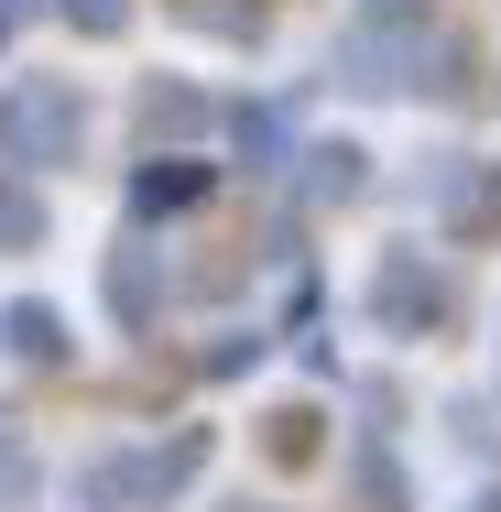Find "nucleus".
I'll use <instances>...</instances> for the list:
<instances>
[{
	"label": "nucleus",
	"mask_w": 501,
	"mask_h": 512,
	"mask_svg": "<svg viewBox=\"0 0 501 512\" xmlns=\"http://www.w3.org/2000/svg\"><path fill=\"white\" fill-rule=\"evenodd\" d=\"M66 142H77V99H66V88L0 99V153H11V164H44V153H66Z\"/></svg>",
	"instance_id": "1"
},
{
	"label": "nucleus",
	"mask_w": 501,
	"mask_h": 512,
	"mask_svg": "<svg viewBox=\"0 0 501 512\" xmlns=\"http://www.w3.org/2000/svg\"><path fill=\"white\" fill-rule=\"evenodd\" d=\"M382 306H393V316H436V306H447V284L414 273V262H393V273H382Z\"/></svg>",
	"instance_id": "2"
},
{
	"label": "nucleus",
	"mask_w": 501,
	"mask_h": 512,
	"mask_svg": "<svg viewBox=\"0 0 501 512\" xmlns=\"http://www.w3.org/2000/svg\"><path fill=\"white\" fill-rule=\"evenodd\" d=\"M0 240H33V197H11V186H0Z\"/></svg>",
	"instance_id": "3"
},
{
	"label": "nucleus",
	"mask_w": 501,
	"mask_h": 512,
	"mask_svg": "<svg viewBox=\"0 0 501 512\" xmlns=\"http://www.w3.org/2000/svg\"><path fill=\"white\" fill-rule=\"evenodd\" d=\"M66 11H88V22H99V33H109V22H120V0H66Z\"/></svg>",
	"instance_id": "4"
},
{
	"label": "nucleus",
	"mask_w": 501,
	"mask_h": 512,
	"mask_svg": "<svg viewBox=\"0 0 501 512\" xmlns=\"http://www.w3.org/2000/svg\"><path fill=\"white\" fill-rule=\"evenodd\" d=\"M0 33H11V0H0Z\"/></svg>",
	"instance_id": "5"
}]
</instances>
